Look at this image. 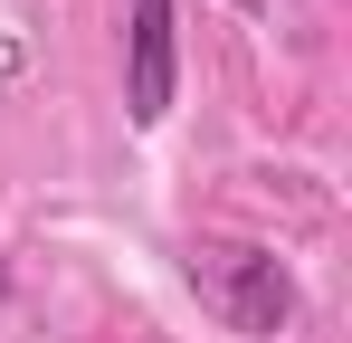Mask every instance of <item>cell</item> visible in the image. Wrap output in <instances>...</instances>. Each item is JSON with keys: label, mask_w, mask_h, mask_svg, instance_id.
Segmentation results:
<instances>
[{"label": "cell", "mask_w": 352, "mask_h": 343, "mask_svg": "<svg viewBox=\"0 0 352 343\" xmlns=\"http://www.w3.org/2000/svg\"><path fill=\"white\" fill-rule=\"evenodd\" d=\"M190 286L229 315V334L248 343H276L295 324V277L286 258H267V248H238V238H200L190 248Z\"/></svg>", "instance_id": "1"}, {"label": "cell", "mask_w": 352, "mask_h": 343, "mask_svg": "<svg viewBox=\"0 0 352 343\" xmlns=\"http://www.w3.org/2000/svg\"><path fill=\"white\" fill-rule=\"evenodd\" d=\"M124 105H133V124H162L172 114V0H133V29H124Z\"/></svg>", "instance_id": "2"}, {"label": "cell", "mask_w": 352, "mask_h": 343, "mask_svg": "<svg viewBox=\"0 0 352 343\" xmlns=\"http://www.w3.org/2000/svg\"><path fill=\"white\" fill-rule=\"evenodd\" d=\"M0 295H10V258H0Z\"/></svg>", "instance_id": "3"}, {"label": "cell", "mask_w": 352, "mask_h": 343, "mask_svg": "<svg viewBox=\"0 0 352 343\" xmlns=\"http://www.w3.org/2000/svg\"><path fill=\"white\" fill-rule=\"evenodd\" d=\"M238 10H267V0H238Z\"/></svg>", "instance_id": "4"}]
</instances>
